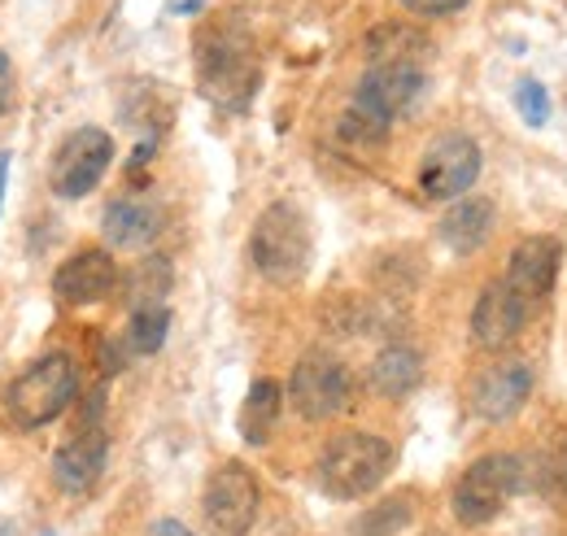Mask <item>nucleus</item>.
<instances>
[{"label":"nucleus","instance_id":"13","mask_svg":"<svg viewBox=\"0 0 567 536\" xmlns=\"http://www.w3.org/2000/svg\"><path fill=\"white\" fill-rule=\"evenodd\" d=\"M114 288H118V262L105 249H79L53 275V292L66 306H96Z\"/></svg>","mask_w":567,"mask_h":536},{"label":"nucleus","instance_id":"18","mask_svg":"<svg viewBox=\"0 0 567 536\" xmlns=\"http://www.w3.org/2000/svg\"><path fill=\"white\" fill-rule=\"evenodd\" d=\"M420 380H424V362H420V353H415L411 344H389V349H380L375 362H371V389H375L380 398H393V402H398V398L415 393Z\"/></svg>","mask_w":567,"mask_h":536},{"label":"nucleus","instance_id":"26","mask_svg":"<svg viewBox=\"0 0 567 536\" xmlns=\"http://www.w3.org/2000/svg\"><path fill=\"white\" fill-rule=\"evenodd\" d=\"M406 13H420V18H445V13H458L467 0H398Z\"/></svg>","mask_w":567,"mask_h":536},{"label":"nucleus","instance_id":"9","mask_svg":"<svg viewBox=\"0 0 567 536\" xmlns=\"http://www.w3.org/2000/svg\"><path fill=\"white\" fill-rule=\"evenodd\" d=\"M258 480L240 463H223L206 484V524L214 536H245L258 519Z\"/></svg>","mask_w":567,"mask_h":536},{"label":"nucleus","instance_id":"2","mask_svg":"<svg viewBox=\"0 0 567 536\" xmlns=\"http://www.w3.org/2000/svg\"><path fill=\"white\" fill-rule=\"evenodd\" d=\"M389 471H393V445L384 436L341 432L337 441H328V450L319 458V484L328 497L350 502V497L375 493Z\"/></svg>","mask_w":567,"mask_h":536},{"label":"nucleus","instance_id":"23","mask_svg":"<svg viewBox=\"0 0 567 536\" xmlns=\"http://www.w3.org/2000/svg\"><path fill=\"white\" fill-rule=\"evenodd\" d=\"M415 515V502L402 493V497H389V502H375L362 519H358V536H398Z\"/></svg>","mask_w":567,"mask_h":536},{"label":"nucleus","instance_id":"8","mask_svg":"<svg viewBox=\"0 0 567 536\" xmlns=\"http://www.w3.org/2000/svg\"><path fill=\"white\" fill-rule=\"evenodd\" d=\"M350 371L332 358V353H306L297 367H292V380H288V398L297 405L301 419H332L350 405Z\"/></svg>","mask_w":567,"mask_h":536},{"label":"nucleus","instance_id":"14","mask_svg":"<svg viewBox=\"0 0 567 536\" xmlns=\"http://www.w3.org/2000/svg\"><path fill=\"white\" fill-rule=\"evenodd\" d=\"M105 454H110V441L96 423H79L74 436L53 454V480L66 488V493H87L101 471H105Z\"/></svg>","mask_w":567,"mask_h":536},{"label":"nucleus","instance_id":"4","mask_svg":"<svg viewBox=\"0 0 567 536\" xmlns=\"http://www.w3.org/2000/svg\"><path fill=\"white\" fill-rule=\"evenodd\" d=\"M249 258H254V267L262 270L267 279H276V284L301 279L306 267H310V227H306V214L288 202L267 205L258 214V223H254Z\"/></svg>","mask_w":567,"mask_h":536},{"label":"nucleus","instance_id":"16","mask_svg":"<svg viewBox=\"0 0 567 536\" xmlns=\"http://www.w3.org/2000/svg\"><path fill=\"white\" fill-rule=\"evenodd\" d=\"M494 218H497L494 202H485V197H467V202H458L454 209H445V218H441L445 249H454L458 258L485 249V240L494 236Z\"/></svg>","mask_w":567,"mask_h":536},{"label":"nucleus","instance_id":"15","mask_svg":"<svg viewBox=\"0 0 567 536\" xmlns=\"http://www.w3.org/2000/svg\"><path fill=\"white\" fill-rule=\"evenodd\" d=\"M528 323V306L506 288V279L489 284L481 297H476V310H472V340L485 344V349H502L511 344L515 336L524 332Z\"/></svg>","mask_w":567,"mask_h":536},{"label":"nucleus","instance_id":"24","mask_svg":"<svg viewBox=\"0 0 567 536\" xmlns=\"http://www.w3.org/2000/svg\"><path fill=\"white\" fill-rule=\"evenodd\" d=\"M337 132H341V140H346V144L371 148V144H380V140L389 135V123H380V118H371V114H362V110H354V105H350V110L341 114V127H337Z\"/></svg>","mask_w":567,"mask_h":536},{"label":"nucleus","instance_id":"20","mask_svg":"<svg viewBox=\"0 0 567 536\" xmlns=\"http://www.w3.org/2000/svg\"><path fill=\"white\" fill-rule=\"evenodd\" d=\"M280 405H284V389L276 380H254L249 398L240 405V436L249 445H267L271 441V427L280 419Z\"/></svg>","mask_w":567,"mask_h":536},{"label":"nucleus","instance_id":"27","mask_svg":"<svg viewBox=\"0 0 567 536\" xmlns=\"http://www.w3.org/2000/svg\"><path fill=\"white\" fill-rule=\"evenodd\" d=\"M13 96H18V83H13V62H9V53L0 49V118L13 110Z\"/></svg>","mask_w":567,"mask_h":536},{"label":"nucleus","instance_id":"1","mask_svg":"<svg viewBox=\"0 0 567 536\" xmlns=\"http://www.w3.org/2000/svg\"><path fill=\"white\" fill-rule=\"evenodd\" d=\"M202 92L223 110H245L258 92V53L240 22H214L197 40Z\"/></svg>","mask_w":567,"mask_h":536},{"label":"nucleus","instance_id":"22","mask_svg":"<svg viewBox=\"0 0 567 536\" xmlns=\"http://www.w3.org/2000/svg\"><path fill=\"white\" fill-rule=\"evenodd\" d=\"M166 332H171V310L166 306H148V310H132V323H127V336H123V349L136 353V358H148L166 344Z\"/></svg>","mask_w":567,"mask_h":536},{"label":"nucleus","instance_id":"17","mask_svg":"<svg viewBox=\"0 0 567 536\" xmlns=\"http://www.w3.org/2000/svg\"><path fill=\"white\" fill-rule=\"evenodd\" d=\"M157 231H162V214L148 202L123 197L105 209V240L114 249H144L157 240Z\"/></svg>","mask_w":567,"mask_h":536},{"label":"nucleus","instance_id":"31","mask_svg":"<svg viewBox=\"0 0 567 536\" xmlns=\"http://www.w3.org/2000/svg\"><path fill=\"white\" fill-rule=\"evenodd\" d=\"M427 536H445V533H427Z\"/></svg>","mask_w":567,"mask_h":536},{"label":"nucleus","instance_id":"30","mask_svg":"<svg viewBox=\"0 0 567 536\" xmlns=\"http://www.w3.org/2000/svg\"><path fill=\"white\" fill-rule=\"evenodd\" d=\"M559 475H564V484H567V441H564V454H559Z\"/></svg>","mask_w":567,"mask_h":536},{"label":"nucleus","instance_id":"7","mask_svg":"<svg viewBox=\"0 0 567 536\" xmlns=\"http://www.w3.org/2000/svg\"><path fill=\"white\" fill-rule=\"evenodd\" d=\"M481 179V148L463 132H450L432 140L420 162V188L427 202H454Z\"/></svg>","mask_w":567,"mask_h":536},{"label":"nucleus","instance_id":"3","mask_svg":"<svg viewBox=\"0 0 567 536\" xmlns=\"http://www.w3.org/2000/svg\"><path fill=\"white\" fill-rule=\"evenodd\" d=\"M79 393V371H74V358L71 353H44L35 358L4 393V410L18 427H44L53 423L66 405L74 402Z\"/></svg>","mask_w":567,"mask_h":536},{"label":"nucleus","instance_id":"6","mask_svg":"<svg viewBox=\"0 0 567 536\" xmlns=\"http://www.w3.org/2000/svg\"><path fill=\"white\" fill-rule=\"evenodd\" d=\"M110 162H114V140H110V132H101V127H79V132L66 135V140L58 144V153H53L49 188H53L62 202H79V197H87V193L105 179Z\"/></svg>","mask_w":567,"mask_h":536},{"label":"nucleus","instance_id":"12","mask_svg":"<svg viewBox=\"0 0 567 536\" xmlns=\"http://www.w3.org/2000/svg\"><path fill=\"white\" fill-rule=\"evenodd\" d=\"M528 393H533L528 362L506 358V362H494L489 371L476 375V384H472V410L481 419H489V423H506V419H515L524 410Z\"/></svg>","mask_w":567,"mask_h":536},{"label":"nucleus","instance_id":"11","mask_svg":"<svg viewBox=\"0 0 567 536\" xmlns=\"http://www.w3.org/2000/svg\"><path fill=\"white\" fill-rule=\"evenodd\" d=\"M424 96V66H371L358 79L354 110L393 123Z\"/></svg>","mask_w":567,"mask_h":536},{"label":"nucleus","instance_id":"10","mask_svg":"<svg viewBox=\"0 0 567 536\" xmlns=\"http://www.w3.org/2000/svg\"><path fill=\"white\" fill-rule=\"evenodd\" d=\"M564 267V240L555 236H528L524 245H515L511 262H506V288L533 310L555 292V279Z\"/></svg>","mask_w":567,"mask_h":536},{"label":"nucleus","instance_id":"25","mask_svg":"<svg viewBox=\"0 0 567 536\" xmlns=\"http://www.w3.org/2000/svg\"><path fill=\"white\" fill-rule=\"evenodd\" d=\"M515 110L524 114L528 127H542V123L550 118V96H546V87H542L537 79H519V83H515Z\"/></svg>","mask_w":567,"mask_h":536},{"label":"nucleus","instance_id":"19","mask_svg":"<svg viewBox=\"0 0 567 536\" xmlns=\"http://www.w3.org/2000/svg\"><path fill=\"white\" fill-rule=\"evenodd\" d=\"M367 58H371V66H424L427 40L411 27L389 22L367 35Z\"/></svg>","mask_w":567,"mask_h":536},{"label":"nucleus","instance_id":"21","mask_svg":"<svg viewBox=\"0 0 567 536\" xmlns=\"http://www.w3.org/2000/svg\"><path fill=\"white\" fill-rule=\"evenodd\" d=\"M127 301L132 310H148V306H162V297L171 292V262L166 258H141L132 275H127Z\"/></svg>","mask_w":567,"mask_h":536},{"label":"nucleus","instance_id":"29","mask_svg":"<svg viewBox=\"0 0 567 536\" xmlns=\"http://www.w3.org/2000/svg\"><path fill=\"white\" fill-rule=\"evenodd\" d=\"M4 179H9V153H0V205H4Z\"/></svg>","mask_w":567,"mask_h":536},{"label":"nucleus","instance_id":"28","mask_svg":"<svg viewBox=\"0 0 567 536\" xmlns=\"http://www.w3.org/2000/svg\"><path fill=\"white\" fill-rule=\"evenodd\" d=\"M148 536H193L179 519H157L153 528H148Z\"/></svg>","mask_w":567,"mask_h":536},{"label":"nucleus","instance_id":"5","mask_svg":"<svg viewBox=\"0 0 567 536\" xmlns=\"http://www.w3.org/2000/svg\"><path fill=\"white\" fill-rule=\"evenodd\" d=\"M524 480V463L515 454H489L481 463L463 471V480L454 484V519L463 528H485L489 519L502 515V506L511 502V493Z\"/></svg>","mask_w":567,"mask_h":536}]
</instances>
